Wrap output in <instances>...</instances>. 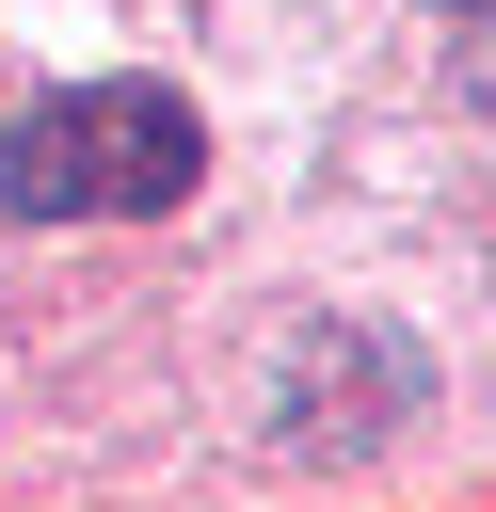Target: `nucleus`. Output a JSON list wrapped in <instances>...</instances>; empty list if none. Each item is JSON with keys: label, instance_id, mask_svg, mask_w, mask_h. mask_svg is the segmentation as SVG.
<instances>
[{"label": "nucleus", "instance_id": "obj_1", "mask_svg": "<svg viewBox=\"0 0 496 512\" xmlns=\"http://www.w3.org/2000/svg\"><path fill=\"white\" fill-rule=\"evenodd\" d=\"M208 176V128L176 80H48L0 112V224H160Z\"/></svg>", "mask_w": 496, "mask_h": 512}, {"label": "nucleus", "instance_id": "obj_2", "mask_svg": "<svg viewBox=\"0 0 496 512\" xmlns=\"http://www.w3.org/2000/svg\"><path fill=\"white\" fill-rule=\"evenodd\" d=\"M448 16H480V0H448Z\"/></svg>", "mask_w": 496, "mask_h": 512}]
</instances>
